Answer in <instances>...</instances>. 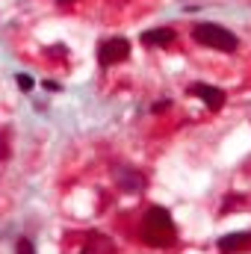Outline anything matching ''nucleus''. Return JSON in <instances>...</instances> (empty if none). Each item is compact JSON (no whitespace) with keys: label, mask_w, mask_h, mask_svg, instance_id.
<instances>
[{"label":"nucleus","mask_w":251,"mask_h":254,"mask_svg":"<svg viewBox=\"0 0 251 254\" xmlns=\"http://www.w3.org/2000/svg\"><path fill=\"white\" fill-rule=\"evenodd\" d=\"M18 86H21L24 92H30V89H33V77H30V74H18Z\"/></svg>","instance_id":"nucleus-9"},{"label":"nucleus","mask_w":251,"mask_h":254,"mask_svg":"<svg viewBox=\"0 0 251 254\" xmlns=\"http://www.w3.org/2000/svg\"><path fill=\"white\" fill-rule=\"evenodd\" d=\"M130 56V42L127 39H106V42H100V48H98V62L103 65V68H110V65H118L121 59H127Z\"/></svg>","instance_id":"nucleus-3"},{"label":"nucleus","mask_w":251,"mask_h":254,"mask_svg":"<svg viewBox=\"0 0 251 254\" xmlns=\"http://www.w3.org/2000/svg\"><path fill=\"white\" fill-rule=\"evenodd\" d=\"M248 234H231V237H222L219 239V248L225 251V254H231V251H236V248H242V245H248Z\"/></svg>","instance_id":"nucleus-8"},{"label":"nucleus","mask_w":251,"mask_h":254,"mask_svg":"<svg viewBox=\"0 0 251 254\" xmlns=\"http://www.w3.org/2000/svg\"><path fill=\"white\" fill-rule=\"evenodd\" d=\"M62 3H68V0H62Z\"/></svg>","instance_id":"nucleus-12"},{"label":"nucleus","mask_w":251,"mask_h":254,"mask_svg":"<svg viewBox=\"0 0 251 254\" xmlns=\"http://www.w3.org/2000/svg\"><path fill=\"white\" fill-rule=\"evenodd\" d=\"M45 89H48V92H59V83H53V80H45Z\"/></svg>","instance_id":"nucleus-11"},{"label":"nucleus","mask_w":251,"mask_h":254,"mask_svg":"<svg viewBox=\"0 0 251 254\" xmlns=\"http://www.w3.org/2000/svg\"><path fill=\"white\" fill-rule=\"evenodd\" d=\"M174 30H168V27H157V30H145L142 33V42L145 45H151V48H168V45H174Z\"/></svg>","instance_id":"nucleus-5"},{"label":"nucleus","mask_w":251,"mask_h":254,"mask_svg":"<svg viewBox=\"0 0 251 254\" xmlns=\"http://www.w3.org/2000/svg\"><path fill=\"white\" fill-rule=\"evenodd\" d=\"M139 237L145 245L151 248H166L177 239V228L171 222V216L166 207H151L145 216H142V225H139Z\"/></svg>","instance_id":"nucleus-1"},{"label":"nucleus","mask_w":251,"mask_h":254,"mask_svg":"<svg viewBox=\"0 0 251 254\" xmlns=\"http://www.w3.org/2000/svg\"><path fill=\"white\" fill-rule=\"evenodd\" d=\"M192 39L198 45H204V48L222 51V53H234L239 48V39H236L231 30H225L222 24H210V21H204V24H198L192 30Z\"/></svg>","instance_id":"nucleus-2"},{"label":"nucleus","mask_w":251,"mask_h":254,"mask_svg":"<svg viewBox=\"0 0 251 254\" xmlns=\"http://www.w3.org/2000/svg\"><path fill=\"white\" fill-rule=\"evenodd\" d=\"M80 254H116V245H113L110 237H103V234H89Z\"/></svg>","instance_id":"nucleus-6"},{"label":"nucleus","mask_w":251,"mask_h":254,"mask_svg":"<svg viewBox=\"0 0 251 254\" xmlns=\"http://www.w3.org/2000/svg\"><path fill=\"white\" fill-rule=\"evenodd\" d=\"M18 254H33V242L30 239H18Z\"/></svg>","instance_id":"nucleus-10"},{"label":"nucleus","mask_w":251,"mask_h":254,"mask_svg":"<svg viewBox=\"0 0 251 254\" xmlns=\"http://www.w3.org/2000/svg\"><path fill=\"white\" fill-rule=\"evenodd\" d=\"M116 180H118V186L127 189V192H139V189H145V174L130 171V169H116Z\"/></svg>","instance_id":"nucleus-7"},{"label":"nucleus","mask_w":251,"mask_h":254,"mask_svg":"<svg viewBox=\"0 0 251 254\" xmlns=\"http://www.w3.org/2000/svg\"><path fill=\"white\" fill-rule=\"evenodd\" d=\"M189 95H195V98H201L213 113H219L222 106H225V92L222 89H216V86H207V83H195V86H189Z\"/></svg>","instance_id":"nucleus-4"}]
</instances>
